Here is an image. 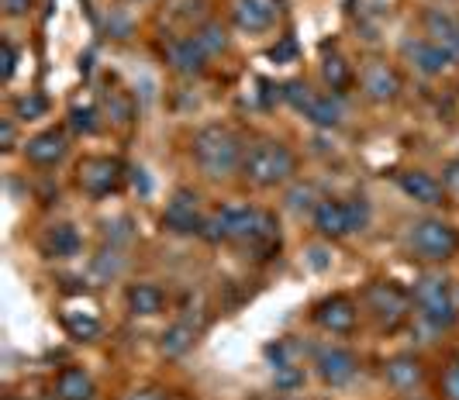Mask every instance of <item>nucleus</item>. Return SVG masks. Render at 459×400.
<instances>
[{"mask_svg":"<svg viewBox=\"0 0 459 400\" xmlns=\"http://www.w3.org/2000/svg\"><path fill=\"white\" fill-rule=\"evenodd\" d=\"M201 238L207 242H238L246 249H253L255 260H270L280 252V225L270 211L259 208H246V204H229L218 208L214 214L204 217Z\"/></svg>","mask_w":459,"mask_h":400,"instance_id":"nucleus-1","label":"nucleus"},{"mask_svg":"<svg viewBox=\"0 0 459 400\" xmlns=\"http://www.w3.org/2000/svg\"><path fill=\"white\" fill-rule=\"evenodd\" d=\"M194 163L204 173L207 180H225L235 169H242V141L231 132L229 124H204L197 135H194Z\"/></svg>","mask_w":459,"mask_h":400,"instance_id":"nucleus-2","label":"nucleus"},{"mask_svg":"<svg viewBox=\"0 0 459 400\" xmlns=\"http://www.w3.org/2000/svg\"><path fill=\"white\" fill-rule=\"evenodd\" d=\"M242 173H246V180H249L253 187L276 190L294 180V173H298V156H294V149L283 145V141L259 139L253 149L242 156Z\"/></svg>","mask_w":459,"mask_h":400,"instance_id":"nucleus-3","label":"nucleus"},{"mask_svg":"<svg viewBox=\"0 0 459 400\" xmlns=\"http://www.w3.org/2000/svg\"><path fill=\"white\" fill-rule=\"evenodd\" d=\"M414 304H418V314L429 328L449 331L459 321L456 290L442 273H425L414 283Z\"/></svg>","mask_w":459,"mask_h":400,"instance_id":"nucleus-4","label":"nucleus"},{"mask_svg":"<svg viewBox=\"0 0 459 400\" xmlns=\"http://www.w3.org/2000/svg\"><path fill=\"white\" fill-rule=\"evenodd\" d=\"M369 200L367 197H349V200H322L315 214H311V221H315V228H318V235L322 238H345V235H356V232H363L369 225Z\"/></svg>","mask_w":459,"mask_h":400,"instance_id":"nucleus-5","label":"nucleus"},{"mask_svg":"<svg viewBox=\"0 0 459 400\" xmlns=\"http://www.w3.org/2000/svg\"><path fill=\"white\" fill-rule=\"evenodd\" d=\"M408 249L425 262H446L459 252V232L442 217H421L408 232Z\"/></svg>","mask_w":459,"mask_h":400,"instance_id":"nucleus-6","label":"nucleus"},{"mask_svg":"<svg viewBox=\"0 0 459 400\" xmlns=\"http://www.w3.org/2000/svg\"><path fill=\"white\" fill-rule=\"evenodd\" d=\"M363 304H367V311L380 328L391 331L411 314V294L394 280H373L363 290Z\"/></svg>","mask_w":459,"mask_h":400,"instance_id":"nucleus-7","label":"nucleus"},{"mask_svg":"<svg viewBox=\"0 0 459 400\" xmlns=\"http://www.w3.org/2000/svg\"><path fill=\"white\" fill-rule=\"evenodd\" d=\"M121 183H125V166L115 156H87L76 166V187L93 200L117 193Z\"/></svg>","mask_w":459,"mask_h":400,"instance_id":"nucleus-8","label":"nucleus"},{"mask_svg":"<svg viewBox=\"0 0 459 400\" xmlns=\"http://www.w3.org/2000/svg\"><path fill=\"white\" fill-rule=\"evenodd\" d=\"M162 228H166L169 235H201V228H204L201 197L190 187H180L169 197V204H166V211H162Z\"/></svg>","mask_w":459,"mask_h":400,"instance_id":"nucleus-9","label":"nucleus"},{"mask_svg":"<svg viewBox=\"0 0 459 400\" xmlns=\"http://www.w3.org/2000/svg\"><path fill=\"white\" fill-rule=\"evenodd\" d=\"M283 18V0H231V21L246 35H266Z\"/></svg>","mask_w":459,"mask_h":400,"instance_id":"nucleus-10","label":"nucleus"},{"mask_svg":"<svg viewBox=\"0 0 459 400\" xmlns=\"http://www.w3.org/2000/svg\"><path fill=\"white\" fill-rule=\"evenodd\" d=\"M359 87L373 104H394L404 90V80L387 59H367L359 70Z\"/></svg>","mask_w":459,"mask_h":400,"instance_id":"nucleus-11","label":"nucleus"},{"mask_svg":"<svg viewBox=\"0 0 459 400\" xmlns=\"http://www.w3.org/2000/svg\"><path fill=\"white\" fill-rule=\"evenodd\" d=\"M315 370L328 387H345L359 373V359L352 349H342V345H322L315 349Z\"/></svg>","mask_w":459,"mask_h":400,"instance_id":"nucleus-12","label":"nucleus"},{"mask_svg":"<svg viewBox=\"0 0 459 400\" xmlns=\"http://www.w3.org/2000/svg\"><path fill=\"white\" fill-rule=\"evenodd\" d=\"M356 321H359V307L345 294H332V297L315 304V325L332 331V335H349L356 328Z\"/></svg>","mask_w":459,"mask_h":400,"instance_id":"nucleus-13","label":"nucleus"},{"mask_svg":"<svg viewBox=\"0 0 459 400\" xmlns=\"http://www.w3.org/2000/svg\"><path fill=\"white\" fill-rule=\"evenodd\" d=\"M162 52H166V66L173 72H180V76H201V72L207 70V59H211L194 35H177V38H169Z\"/></svg>","mask_w":459,"mask_h":400,"instance_id":"nucleus-14","label":"nucleus"},{"mask_svg":"<svg viewBox=\"0 0 459 400\" xmlns=\"http://www.w3.org/2000/svg\"><path fill=\"white\" fill-rule=\"evenodd\" d=\"M66 152H69V139L63 128H46V132H39L35 139H28V145H24V159L31 166H39V169L63 163Z\"/></svg>","mask_w":459,"mask_h":400,"instance_id":"nucleus-15","label":"nucleus"},{"mask_svg":"<svg viewBox=\"0 0 459 400\" xmlns=\"http://www.w3.org/2000/svg\"><path fill=\"white\" fill-rule=\"evenodd\" d=\"M397 187L404 197H411L414 204H429V208H438L446 200V183H438L432 173L425 169H404L397 173Z\"/></svg>","mask_w":459,"mask_h":400,"instance_id":"nucleus-16","label":"nucleus"},{"mask_svg":"<svg viewBox=\"0 0 459 400\" xmlns=\"http://www.w3.org/2000/svg\"><path fill=\"white\" fill-rule=\"evenodd\" d=\"M384 379L391 383L394 390L411 394V390H418L425 383V359L414 353L394 355V359H387V366H384Z\"/></svg>","mask_w":459,"mask_h":400,"instance_id":"nucleus-17","label":"nucleus"},{"mask_svg":"<svg viewBox=\"0 0 459 400\" xmlns=\"http://www.w3.org/2000/svg\"><path fill=\"white\" fill-rule=\"evenodd\" d=\"M404 55L411 59V66L425 76H438L453 66V55L442 46H436L432 38H408L404 42Z\"/></svg>","mask_w":459,"mask_h":400,"instance_id":"nucleus-18","label":"nucleus"},{"mask_svg":"<svg viewBox=\"0 0 459 400\" xmlns=\"http://www.w3.org/2000/svg\"><path fill=\"white\" fill-rule=\"evenodd\" d=\"M39 245H42V256H48V260H73V256H80L83 238L76 232V225L56 221V225H48L46 232H42Z\"/></svg>","mask_w":459,"mask_h":400,"instance_id":"nucleus-19","label":"nucleus"},{"mask_svg":"<svg viewBox=\"0 0 459 400\" xmlns=\"http://www.w3.org/2000/svg\"><path fill=\"white\" fill-rule=\"evenodd\" d=\"M425 35L446 48L453 55V63H459V18L446 14L442 7H432V11H425Z\"/></svg>","mask_w":459,"mask_h":400,"instance_id":"nucleus-20","label":"nucleus"},{"mask_svg":"<svg viewBox=\"0 0 459 400\" xmlns=\"http://www.w3.org/2000/svg\"><path fill=\"white\" fill-rule=\"evenodd\" d=\"M197 335H201V325H197L194 318H180V321H173L169 328L162 331L160 353L166 355V359H180L184 353H190V349H194Z\"/></svg>","mask_w":459,"mask_h":400,"instance_id":"nucleus-21","label":"nucleus"},{"mask_svg":"<svg viewBox=\"0 0 459 400\" xmlns=\"http://www.w3.org/2000/svg\"><path fill=\"white\" fill-rule=\"evenodd\" d=\"M125 304H128V311L135 318H152V314H160L162 307H166V294L156 283H132L125 290Z\"/></svg>","mask_w":459,"mask_h":400,"instance_id":"nucleus-22","label":"nucleus"},{"mask_svg":"<svg viewBox=\"0 0 459 400\" xmlns=\"http://www.w3.org/2000/svg\"><path fill=\"white\" fill-rule=\"evenodd\" d=\"M93 394H97V387H93L87 370H80V366L59 370V377H56V397L59 400H93Z\"/></svg>","mask_w":459,"mask_h":400,"instance_id":"nucleus-23","label":"nucleus"},{"mask_svg":"<svg viewBox=\"0 0 459 400\" xmlns=\"http://www.w3.org/2000/svg\"><path fill=\"white\" fill-rule=\"evenodd\" d=\"M304 118H311L318 128H339L345 118L342 97L339 94H318L311 100V107L304 111Z\"/></svg>","mask_w":459,"mask_h":400,"instance_id":"nucleus-24","label":"nucleus"},{"mask_svg":"<svg viewBox=\"0 0 459 400\" xmlns=\"http://www.w3.org/2000/svg\"><path fill=\"white\" fill-rule=\"evenodd\" d=\"M322 80L328 83V94H339V97H342L345 90L352 87L356 72H352V66L345 63L339 52H332V55H325V63H322Z\"/></svg>","mask_w":459,"mask_h":400,"instance_id":"nucleus-25","label":"nucleus"},{"mask_svg":"<svg viewBox=\"0 0 459 400\" xmlns=\"http://www.w3.org/2000/svg\"><path fill=\"white\" fill-rule=\"evenodd\" d=\"M100 104H104V115L115 124H132V118H135V104H132V97L125 94L121 87H108L100 94Z\"/></svg>","mask_w":459,"mask_h":400,"instance_id":"nucleus-26","label":"nucleus"},{"mask_svg":"<svg viewBox=\"0 0 459 400\" xmlns=\"http://www.w3.org/2000/svg\"><path fill=\"white\" fill-rule=\"evenodd\" d=\"M63 328L73 342H93V338H100V321L87 314V311H66L63 314Z\"/></svg>","mask_w":459,"mask_h":400,"instance_id":"nucleus-27","label":"nucleus"},{"mask_svg":"<svg viewBox=\"0 0 459 400\" xmlns=\"http://www.w3.org/2000/svg\"><path fill=\"white\" fill-rule=\"evenodd\" d=\"M194 38L201 42V48H204L207 55H221L229 48V31H225V24L218 21H204L194 31Z\"/></svg>","mask_w":459,"mask_h":400,"instance_id":"nucleus-28","label":"nucleus"},{"mask_svg":"<svg viewBox=\"0 0 459 400\" xmlns=\"http://www.w3.org/2000/svg\"><path fill=\"white\" fill-rule=\"evenodd\" d=\"M100 115H97V107L91 104H73L69 107V128L76 132V135H93L97 128H100Z\"/></svg>","mask_w":459,"mask_h":400,"instance_id":"nucleus-29","label":"nucleus"},{"mask_svg":"<svg viewBox=\"0 0 459 400\" xmlns=\"http://www.w3.org/2000/svg\"><path fill=\"white\" fill-rule=\"evenodd\" d=\"M315 97L318 94L311 90V83H307V80H287V83H283V100H287L294 111H300V115L311 107V100H315Z\"/></svg>","mask_w":459,"mask_h":400,"instance_id":"nucleus-30","label":"nucleus"},{"mask_svg":"<svg viewBox=\"0 0 459 400\" xmlns=\"http://www.w3.org/2000/svg\"><path fill=\"white\" fill-rule=\"evenodd\" d=\"M14 115L22 121H39L48 115V100L42 94H24L14 100Z\"/></svg>","mask_w":459,"mask_h":400,"instance_id":"nucleus-31","label":"nucleus"},{"mask_svg":"<svg viewBox=\"0 0 459 400\" xmlns=\"http://www.w3.org/2000/svg\"><path fill=\"white\" fill-rule=\"evenodd\" d=\"M121 269H125V260H121L117 245L104 249V252H100V256L93 260V273H97V277H104V280H115Z\"/></svg>","mask_w":459,"mask_h":400,"instance_id":"nucleus-32","label":"nucleus"},{"mask_svg":"<svg viewBox=\"0 0 459 400\" xmlns=\"http://www.w3.org/2000/svg\"><path fill=\"white\" fill-rule=\"evenodd\" d=\"M273 383H276V390L290 394V390H298L300 383H304V370H300L298 362H287V366H273Z\"/></svg>","mask_w":459,"mask_h":400,"instance_id":"nucleus-33","label":"nucleus"},{"mask_svg":"<svg viewBox=\"0 0 459 400\" xmlns=\"http://www.w3.org/2000/svg\"><path fill=\"white\" fill-rule=\"evenodd\" d=\"M287 204H290V211H311L315 214V208H318V204H322V200H318V193H315V187H311V183H304V187H294L290 190V197H287Z\"/></svg>","mask_w":459,"mask_h":400,"instance_id":"nucleus-34","label":"nucleus"},{"mask_svg":"<svg viewBox=\"0 0 459 400\" xmlns=\"http://www.w3.org/2000/svg\"><path fill=\"white\" fill-rule=\"evenodd\" d=\"M442 400H459V355L442 373Z\"/></svg>","mask_w":459,"mask_h":400,"instance_id":"nucleus-35","label":"nucleus"},{"mask_svg":"<svg viewBox=\"0 0 459 400\" xmlns=\"http://www.w3.org/2000/svg\"><path fill=\"white\" fill-rule=\"evenodd\" d=\"M0 52H4V59H0V76L11 80L14 70H18V48H14L11 38H4V42H0Z\"/></svg>","mask_w":459,"mask_h":400,"instance_id":"nucleus-36","label":"nucleus"},{"mask_svg":"<svg viewBox=\"0 0 459 400\" xmlns=\"http://www.w3.org/2000/svg\"><path fill=\"white\" fill-rule=\"evenodd\" d=\"M31 4H35V0H0V7H4L7 18H24V14L31 11Z\"/></svg>","mask_w":459,"mask_h":400,"instance_id":"nucleus-37","label":"nucleus"},{"mask_svg":"<svg viewBox=\"0 0 459 400\" xmlns=\"http://www.w3.org/2000/svg\"><path fill=\"white\" fill-rule=\"evenodd\" d=\"M294 55H298V46H294V38H283V42H280V46L270 52V59H276V63H290Z\"/></svg>","mask_w":459,"mask_h":400,"instance_id":"nucleus-38","label":"nucleus"},{"mask_svg":"<svg viewBox=\"0 0 459 400\" xmlns=\"http://www.w3.org/2000/svg\"><path fill=\"white\" fill-rule=\"evenodd\" d=\"M0 149H4V152H11V149H14V121H0Z\"/></svg>","mask_w":459,"mask_h":400,"instance_id":"nucleus-39","label":"nucleus"},{"mask_svg":"<svg viewBox=\"0 0 459 400\" xmlns=\"http://www.w3.org/2000/svg\"><path fill=\"white\" fill-rule=\"evenodd\" d=\"M442 183L453 190V193H459V159H453V163L446 166V173H442Z\"/></svg>","mask_w":459,"mask_h":400,"instance_id":"nucleus-40","label":"nucleus"},{"mask_svg":"<svg viewBox=\"0 0 459 400\" xmlns=\"http://www.w3.org/2000/svg\"><path fill=\"white\" fill-rule=\"evenodd\" d=\"M307 260H311L315 269H325V266L332 262V260H325V249H307Z\"/></svg>","mask_w":459,"mask_h":400,"instance_id":"nucleus-41","label":"nucleus"},{"mask_svg":"<svg viewBox=\"0 0 459 400\" xmlns=\"http://www.w3.org/2000/svg\"><path fill=\"white\" fill-rule=\"evenodd\" d=\"M128 400H166L162 394H156V390H138V394H132Z\"/></svg>","mask_w":459,"mask_h":400,"instance_id":"nucleus-42","label":"nucleus"},{"mask_svg":"<svg viewBox=\"0 0 459 400\" xmlns=\"http://www.w3.org/2000/svg\"><path fill=\"white\" fill-rule=\"evenodd\" d=\"M456 304H459V286H456Z\"/></svg>","mask_w":459,"mask_h":400,"instance_id":"nucleus-43","label":"nucleus"},{"mask_svg":"<svg viewBox=\"0 0 459 400\" xmlns=\"http://www.w3.org/2000/svg\"><path fill=\"white\" fill-rule=\"evenodd\" d=\"M48 400H52V397H48ZM56 400H59V397H56Z\"/></svg>","mask_w":459,"mask_h":400,"instance_id":"nucleus-44","label":"nucleus"},{"mask_svg":"<svg viewBox=\"0 0 459 400\" xmlns=\"http://www.w3.org/2000/svg\"><path fill=\"white\" fill-rule=\"evenodd\" d=\"M11 400H18V397H11Z\"/></svg>","mask_w":459,"mask_h":400,"instance_id":"nucleus-45","label":"nucleus"}]
</instances>
